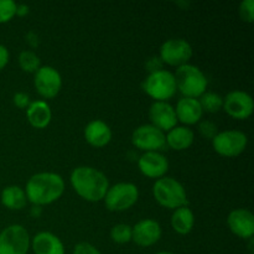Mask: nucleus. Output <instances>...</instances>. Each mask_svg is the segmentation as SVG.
Here are the masks:
<instances>
[{"mask_svg": "<svg viewBox=\"0 0 254 254\" xmlns=\"http://www.w3.org/2000/svg\"><path fill=\"white\" fill-rule=\"evenodd\" d=\"M71 185L77 195L89 202L103 200L109 189L107 176L92 166H78L71 173Z\"/></svg>", "mask_w": 254, "mask_h": 254, "instance_id": "nucleus-1", "label": "nucleus"}, {"mask_svg": "<svg viewBox=\"0 0 254 254\" xmlns=\"http://www.w3.org/2000/svg\"><path fill=\"white\" fill-rule=\"evenodd\" d=\"M64 181L56 173H37L26 183L25 195L34 206L50 205L62 196Z\"/></svg>", "mask_w": 254, "mask_h": 254, "instance_id": "nucleus-2", "label": "nucleus"}, {"mask_svg": "<svg viewBox=\"0 0 254 254\" xmlns=\"http://www.w3.org/2000/svg\"><path fill=\"white\" fill-rule=\"evenodd\" d=\"M174 77L176 89H179L186 98H200L207 89V78L203 72L193 64H186L178 67Z\"/></svg>", "mask_w": 254, "mask_h": 254, "instance_id": "nucleus-3", "label": "nucleus"}, {"mask_svg": "<svg viewBox=\"0 0 254 254\" xmlns=\"http://www.w3.org/2000/svg\"><path fill=\"white\" fill-rule=\"evenodd\" d=\"M153 195L159 205L170 210L188 206L189 203L185 188L174 178L164 176L158 179L153 186Z\"/></svg>", "mask_w": 254, "mask_h": 254, "instance_id": "nucleus-4", "label": "nucleus"}, {"mask_svg": "<svg viewBox=\"0 0 254 254\" xmlns=\"http://www.w3.org/2000/svg\"><path fill=\"white\" fill-rule=\"evenodd\" d=\"M143 89L149 97L155 99V102H166L173 98L178 91L175 77L166 69L149 73L143 82Z\"/></svg>", "mask_w": 254, "mask_h": 254, "instance_id": "nucleus-5", "label": "nucleus"}, {"mask_svg": "<svg viewBox=\"0 0 254 254\" xmlns=\"http://www.w3.org/2000/svg\"><path fill=\"white\" fill-rule=\"evenodd\" d=\"M139 198V190L131 183H119L111 186L104 196V205L109 211L122 212L133 207Z\"/></svg>", "mask_w": 254, "mask_h": 254, "instance_id": "nucleus-6", "label": "nucleus"}, {"mask_svg": "<svg viewBox=\"0 0 254 254\" xmlns=\"http://www.w3.org/2000/svg\"><path fill=\"white\" fill-rule=\"evenodd\" d=\"M30 245L29 232L24 226H7L0 232V254H27Z\"/></svg>", "mask_w": 254, "mask_h": 254, "instance_id": "nucleus-7", "label": "nucleus"}, {"mask_svg": "<svg viewBox=\"0 0 254 254\" xmlns=\"http://www.w3.org/2000/svg\"><path fill=\"white\" fill-rule=\"evenodd\" d=\"M247 135L241 130L220 131L212 139L213 150L225 158H235L241 155L247 148Z\"/></svg>", "mask_w": 254, "mask_h": 254, "instance_id": "nucleus-8", "label": "nucleus"}, {"mask_svg": "<svg viewBox=\"0 0 254 254\" xmlns=\"http://www.w3.org/2000/svg\"><path fill=\"white\" fill-rule=\"evenodd\" d=\"M131 143L135 148L145 151H160L166 148V136L164 131L151 124L138 127L131 134Z\"/></svg>", "mask_w": 254, "mask_h": 254, "instance_id": "nucleus-9", "label": "nucleus"}, {"mask_svg": "<svg viewBox=\"0 0 254 254\" xmlns=\"http://www.w3.org/2000/svg\"><path fill=\"white\" fill-rule=\"evenodd\" d=\"M192 55L193 51L190 42L184 39H170L161 45L159 59L169 66L180 67L189 64Z\"/></svg>", "mask_w": 254, "mask_h": 254, "instance_id": "nucleus-10", "label": "nucleus"}, {"mask_svg": "<svg viewBox=\"0 0 254 254\" xmlns=\"http://www.w3.org/2000/svg\"><path fill=\"white\" fill-rule=\"evenodd\" d=\"M34 86L42 98H55L61 91L62 77L55 67L41 66L35 72Z\"/></svg>", "mask_w": 254, "mask_h": 254, "instance_id": "nucleus-11", "label": "nucleus"}, {"mask_svg": "<svg viewBox=\"0 0 254 254\" xmlns=\"http://www.w3.org/2000/svg\"><path fill=\"white\" fill-rule=\"evenodd\" d=\"M223 109L232 118L245 121L253 114V98L245 91H232L223 98Z\"/></svg>", "mask_w": 254, "mask_h": 254, "instance_id": "nucleus-12", "label": "nucleus"}, {"mask_svg": "<svg viewBox=\"0 0 254 254\" xmlns=\"http://www.w3.org/2000/svg\"><path fill=\"white\" fill-rule=\"evenodd\" d=\"M161 238V227L159 222L151 218L139 221L131 227V241L139 247H150Z\"/></svg>", "mask_w": 254, "mask_h": 254, "instance_id": "nucleus-13", "label": "nucleus"}, {"mask_svg": "<svg viewBox=\"0 0 254 254\" xmlns=\"http://www.w3.org/2000/svg\"><path fill=\"white\" fill-rule=\"evenodd\" d=\"M138 166L144 176L150 179H161L169 170V161L165 155L158 151H148L139 158Z\"/></svg>", "mask_w": 254, "mask_h": 254, "instance_id": "nucleus-14", "label": "nucleus"}, {"mask_svg": "<svg viewBox=\"0 0 254 254\" xmlns=\"http://www.w3.org/2000/svg\"><path fill=\"white\" fill-rule=\"evenodd\" d=\"M231 232L243 240H251L254 235V216L247 208L233 210L227 217Z\"/></svg>", "mask_w": 254, "mask_h": 254, "instance_id": "nucleus-15", "label": "nucleus"}, {"mask_svg": "<svg viewBox=\"0 0 254 254\" xmlns=\"http://www.w3.org/2000/svg\"><path fill=\"white\" fill-rule=\"evenodd\" d=\"M149 118L151 126L160 129L161 131L171 130L178 123L175 108L168 102H154L149 109Z\"/></svg>", "mask_w": 254, "mask_h": 254, "instance_id": "nucleus-16", "label": "nucleus"}, {"mask_svg": "<svg viewBox=\"0 0 254 254\" xmlns=\"http://www.w3.org/2000/svg\"><path fill=\"white\" fill-rule=\"evenodd\" d=\"M84 139L94 148H103L112 140V130L106 122L94 119L84 128Z\"/></svg>", "mask_w": 254, "mask_h": 254, "instance_id": "nucleus-17", "label": "nucleus"}, {"mask_svg": "<svg viewBox=\"0 0 254 254\" xmlns=\"http://www.w3.org/2000/svg\"><path fill=\"white\" fill-rule=\"evenodd\" d=\"M176 118L183 124L186 126H192L198 123L203 116V111L201 108V104L198 99L196 98H181L178 102L175 108Z\"/></svg>", "mask_w": 254, "mask_h": 254, "instance_id": "nucleus-18", "label": "nucleus"}, {"mask_svg": "<svg viewBox=\"0 0 254 254\" xmlns=\"http://www.w3.org/2000/svg\"><path fill=\"white\" fill-rule=\"evenodd\" d=\"M30 246L35 254H64V243L51 232L37 233Z\"/></svg>", "mask_w": 254, "mask_h": 254, "instance_id": "nucleus-19", "label": "nucleus"}, {"mask_svg": "<svg viewBox=\"0 0 254 254\" xmlns=\"http://www.w3.org/2000/svg\"><path fill=\"white\" fill-rule=\"evenodd\" d=\"M26 117L29 123L36 129H44L52 119V112L49 103L45 101H34L26 109Z\"/></svg>", "mask_w": 254, "mask_h": 254, "instance_id": "nucleus-20", "label": "nucleus"}, {"mask_svg": "<svg viewBox=\"0 0 254 254\" xmlns=\"http://www.w3.org/2000/svg\"><path fill=\"white\" fill-rule=\"evenodd\" d=\"M166 145L174 150H185L193 144L195 134L188 127H175L166 134Z\"/></svg>", "mask_w": 254, "mask_h": 254, "instance_id": "nucleus-21", "label": "nucleus"}, {"mask_svg": "<svg viewBox=\"0 0 254 254\" xmlns=\"http://www.w3.org/2000/svg\"><path fill=\"white\" fill-rule=\"evenodd\" d=\"M195 226V215L189 208V206H183L176 210H174L173 216H171V227L179 235H188L192 231Z\"/></svg>", "mask_w": 254, "mask_h": 254, "instance_id": "nucleus-22", "label": "nucleus"}, {"mask_svg": "<svg viewBox=\"0 0 254 254\" xmlns=\"http://www.w3.org/2000/svg\"><path fill=\"white\" fill-rule=\"evenodd\" d=\"M26 201L25 190L20 186H6L1 191V203L9 210H21L26 205Z\"/></svg>", "mask_w": 254, "mask_h": 254, "instance_id": "nucleus-23", "label": "nucleus"}, {"mask_svg": "<svg viewBox=\"0 0 254 254\" xmlns=\"http://www.w3.org/2000/svg\"><path fill=\"white\" fill-rule=\"evenodd\" d=\"M203 112L217 113L223 108V98L215 92H205L198 99Z\"/></svg>", "mask_w": 254, "mask_h": 254, "instance_id": "nucleus-24", "label": "nucleus"}, {"mask_svg": "<svg viewBox=\"0 0 254 254\" xmlns=\"http://www.w3.org/2000/svg\"><path fill=\"white\" fill-rule=\"evenodd\" d=\"M19 64L21 69L27 73H35L41 67L40 57L34 51L25 50L19 55Z\"/></svg>", "mask_w": 254, "mask_h": 254, "instance_id": "nucleus-25", "label": "nucleus"}, {"mask_svg": "<svg viewBox=\"0 0 254 254\" xmlns=\"http://www.w3.org/2000/svg\"><path fill=\"white\" fill-rule=\"evenodd\" d=\"M111 238L118 245H126L131 241V227L126 223L116 225L111 231Z\"/></svg>", "mask_w": 254, "mask_h": 254, "instance_id": "nucleus-26", "label": "nucleus"}, {"mask_svg": "<svg viewBox=\"0 0 254 254\" xmlns=\"http://www.w3.org/2000/svg\"><path fill=\"white\" fill-rule=\"evenodd\" d=\"M16 15V2L12 0H0V24L9 22Z\"/></svg>", "mask_w": 254, "mask_h": 254, "instance_id": "nucleus-27", "label": "nucleus"}, {"mask_svg": "<svg viewBox=\"0 0 254 254\" xmlns=\"http://www.w3.org/2000/svg\"><path fill=\"white\" fill-rule=\"evenodd\" d=\"M240 16L245 22L252 24L254 20V1L243 0L240 4Z\"/></svg>", "mask_w": 254, "mask_h": 254, "instance_id": "nucleus-28", "label": "nucleus"}, {"mask_svg": "<svg viewBox=\"0 0 254 254\" xmlns=\"http://www.w3.org/2000/svg\"><path fill=\"white\" fill-rule=\"evenodd\" d=\"M198 131H200L203 138L211 139V140L218 134L217 126L211 121L200 122V124H198Z\"/></svg>", "mask_w": 254, "mask_h": 254, "instance_id": "nucleus-29", "label": "nucleus"}, {"mask_svg": "<svg viewBox=\"0 0 254 254\" xmlns=\"http://www.w3.org/2000/svg\"><path fill=\"white\" fill-rule=\"evenodd\" d=\"M12 102H14L15 107L20 109H27V107L31 103V99H30V96L27 93H24V92H16L12 97Z\"/></svg>", "mask_w": 254, "mask_h": 254, "instance_id": "nucleus-30", "label": "nucleus"}, {"mask_svg": "<svg viewBox=\"0 0 254 254\" xmlns=\"http://www.w3.org/2000/svg\"><path fill=\"white\" fill-rule=\"evenodd\" d=\"M73 254H101V252L91 243L81 242L73 248Z\"/></svg>", "mask_w": 254, "mask_h": 254, "instance_id": "nucleus-31", "label": "nucleus"}, {"mask_svg": "<svg viewBox=\"0 0 254 254\" xmlns=\"http://www.w3.org/2000/svg\"><path fill=\"white\" fill-rule=\"evenodd\" d=\"M161 64H163V62H161V60L158 59V57H153V59H150L146 62V67H148V71L150 72V73L163 69L161 68Z\"/></svg>", "mask_w": 254, "mask_h": 254, "instance_id": "nucleus-32", "label": "nucleus"}, {"mask_svg": "<svg viewBox=\"0 0 254 254\" xmlns=\"http://www.w3.org/2000/svg\"><path fill=\"white\" fill-rule=\"evenodd\" d=\"M9 59H10L9 50H7L4 45L0 44V71L6 66L7 62H9Z\"/></svg>", "mask_w": 254, "mask_h": 254, "instance_id": "nucleus-33", "label": "nucleus"}, {"mask_svg": "<svg viewBox=\"0 0 254 254\" xmlns=\"http://www.w3.org/2000/svg\"><path fill=\"white\" fill-rule=\"evenodd\" d=\"M25 39H26V42L31 47H37V46H39L40 40H39V36H37V35L35 34V32L30 31L29 34L26 35V37H25Z\"/></svg>", "mask_w": 254, "mask_h": 254, "instance_id": "nucleus-34", "label": "nucleus"}, {"mask_svg": "<svg viewBox=\"0 0 254 254\" xmlns=\"http://www.w3.org/2000/svg\"><path fill=\"white\" fill-rule=\"evenodd\" d=\"M30 12V7L29 5L26 4H16V15L17 16L22 17V16H26L27 14Z\"/></svg>", "mask_w": 254, "mask_h": 254, "instance_id": "nucleus-35", "label": "nucleus"}, {"mask_svg": "<svg viewBox=\"0 0 254 254\" xmlns=\"http://www.w3.org/2000/svg\"><path fill=\"white\" fill-rule=\"evenodd\" d=\"M41 213H42V210H41V207H40V206H32V208H31V216L34 218H39L40 216H41Z\"/></svg>", "mask_w": 254, "mask_h": 254, "instance_id": "nucleus-36", "label": "nucleus"}, {"mask_svg": "<svg viewBox=\"0 0 254 254\" xmlns=\"http://www.w3.org/2000/svg\"><path fill=\"white\" fill-rule=\"evenodd\" d=\"M155 254H174L171 252H159V253H155Z\"/></svg>", "mask_w": 254, "mask_h": 254, "instance_id": "nucleus-37", "label": "nucleus"}]
</instances>
